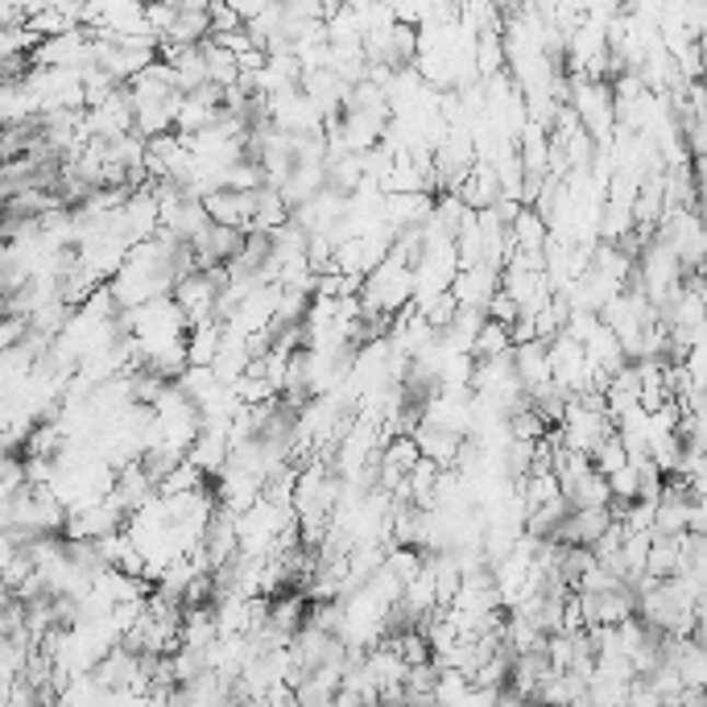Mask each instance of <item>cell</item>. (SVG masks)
<instances>
[{"mask_svg":"<svg viewBox=\"0 0 707 707\" xmlns=\"http://www.w3.org/2000/svg\"><path fill=\"white\" fill-rule=\"evenodd\" d=\"M501 195H505V186H501L497 166H492L488 158H476V166L467 170L464 186H460V199H464L472 211H488V207H497Z\"/></svg>","mask_w":707,"mask_h":707,"instance_id":"cell-6","label":"cell"},{"mask_svg":"<svg viewBox=\"0 0 707 707\" xmlns=\"http://www.w3.org/2000/svg\"><path fill=\"white\" fill-rule=\"evenodd\" d=\"M518 315H521V302L501 286V290L492 294V302H488V318H501V323H509V327H513V318H518Z\"/></svg>","mask_w":707,"mask_h":707,"instance_id":"cell-22","label":"cell"},{"mask_svg":"<svg viewBox=\"0 0 707 707\" xmlns=\"http://www.w3.org/2000/svg\"><path fill=\"white\" fill-rule=\"evenodd\" d=\"M146 21L153 37L170 34V25L178 21V4H146Z\"/></svg>","mask_w":707,"mask_h":707,"instance_id":"cell-21","label":"cell"},{"mask_svg":"<svg viewBox=\"0 0 707 707\" xmlns=\"http://www.w3.org/2000/svg\"><path fill=\"white\" fill-rule=\"evenodd\" d=\"M190 460L204 467L207 476H220L228 460H232V439L223 430H199V439L190 447Z\"/></svg>","mask_w":707,"mask_h":707,"instance_id":"cell-11","label":"cell"},{"mask_svg":"<svg viewBox=\"0 0 707 707\" xmlns=\"http://www.w3.org/2000/svg\"><path fill=\"white\" fill-rule=\"evenodd\" d=\"M616 521L613 505H595V509H571L567 521H563V530H558L555 538L567 542V546H595L600 534L609 530Z\"/></svg>","mask_w":707,"mask_h":707,"instance_id":"cell-5","label":"cell"},{"mask_svg":"<svg viewBox=\"0 0 707 707\" xmlns=\"http://www.w3.org/2000/svg\"><path fill=\"white\" fill-rule=\"evenodd\" d=\"M567 497H571V505L576 509H595V505H613L616 497H613V480L600 472V467H588L583 476H579L571 488H567Z\"/></svg>","mask_w":707,"mask_h":707,"instance_id":"cell-13","label":"cell"},{"mask_svg":"<svg viewBox=\"0 0 707 707\" xmlns=\"http://www.w3.org/2000/svg\"><path fill=\"white\" fill-rule=\"evenodd\" d=\"M687 534V530H683ZM683 534H653L650 542V563L646 576L653 579H674L683 571Z\"/></svg>","mask_w":707,"mask_h":707,"instance_id":"cell-10","label":"cell"},{"mask_svg":"<svg viewBox=\"0 0 707 707\" xmlns=\"http://www.w3.org/2000/svg\"><path fill=\"white\" fill-rule=\"evenodd\" d=\"M360 298H364V306H372V311H390V315H397L406 302H414V265H406L402 257H393L390 253V257L381 260L369 278H364Z\"/></svg>","mask_w":707,"mask_h":707,"instance_id":"cell-1","label":"cell"},{"mask_svg":"<svg viewBox=\"0 0 707 707\" xmlns=\"http://www.w3.org/2000/svg\"><path fill=\"white\" fill-rule=\"evenodd\" d=\"M513 348H518V344H513L509 323H501V318H484L480 335H476V344H472V356H476V360H488V356L513 352Z\"/></svg>","mask_w":707,"mask_h":707,"instance_id":"cell-16","label":"cell"},{"mask_svg":"<svg viewBox=\"0 0 707 707\" xmlns=\"http://www.w3.org/2000/svg\"><path fill=\"white\" fill-rule=\"evenodd\" d=\"M158 492V480L149 476V467L141 464V460H129V464L116 467V484H112V497L125 505L129 513H137L141 505L149 501Z\"/></svg>","mask_w":707,"mask_h":707,"instance_id":"cell-7","label":"cell"},{"mask_svg":"<svg viewBox=\"0 0 707 707\" xmlns=\"http://www.w3.org/2000/svg\"><path fill=\"white\" fill-rule=\"evenodd\" d=\"M509 67V46H505V30H484L476 37V71L480 79H492Z\"/></svg>","mask_w":707,"mask_h":707,"instance_id":"cell-14","label":"cell"},{"mask_svg":"<svg viewBox=\"0 0 707 707\" xmlns=\"http://www.w3.org/2000/svg\"><path fill=\"white\" fill-rule=\"evenodd\" d=\"M204 55H207V74H211V83H220V88H236V83H241V62H236V55H232L228 46H220L216 37H207Z\"/></svg>","mask_w":707,"mask_h":707,"instance_id":"cell-15","label":"cell"},{"mask_svg":"<svg viewBox=\"0 0 707 707\" xmlns=\"http://www.w3.org/2000/svg\"><path fill=\"white\" fill-rule=\"evenodd\" d=\"M550 223L542 216L538 207H521V216L513 220V241H518L521 253H546V244H550Z\"/></svg>","mask_w":707,"mask_h":707,"instance_id":"cell-12","label":"cell"},{"mask_svg":"<svg viewBox=\"0 0 707 707\" xmlns=\"http://www.w3.org/2000/svg\"><path fill=\"white\" fill-rule=\"evenodd\" d=\"M613 430H616V422L609 418V409L583 406L579 397H571L567 418H563V427H558V439L571 447V451H588V455H592L595 447L604 443Z\"/></svg>","mask_w":707,"mask_h":707,"instance_id":"cell-2","label":"cell"},{"mask_svg":"<svg viewBox=\"0 0 707 707\" xmlns=\"http://www.w3.org/2000/svg\"><path fill=\"white\" fill-rule=\"evenodd\" d=\"M174 302L186 311V323H204V318H216V302H220V286L207 269H195L186 278L174 281Z\"/></svg>","mask_w":707,"mask_h":707,"instance_id":"cell-3","label":"cell"},{"mask_svg":"<svg viewBox=\"0 0 707 707\" xmlns=\"http://www.w3.org/2000/svg\"><path fill=\"white\" fill-rule=\"evenodd\" d=\"M501 274L505 269L488 265V260L472 265V269H460L455 281H451V290H455V298H460V306H480V311H488L492 294L501 290Z\"/></svg>","mask_w":707,"mask_h":707,"instance_id":"cell-4","label":"cell"},{"mask_svg":"<svg viewBox=\"0 0 707 707\" xmlns=\"http://www.w3.org/2000/svg\"><path fill=\"white\" fill-rule=\"evenodd\" d=\"M691 637H695L699 646H707V609L699 613V621H695V633H691Z\"/></svg>","mask_w":707,"mask_h":707,"instance_id":"cell-23","label":"cell"},{"mask_svg":"<svg viewBox=\"0 0 707 707\" xmlns=\"http://www.w3.org/2000/svg\"><path fill=\"white\" fill-rule=\"evenodd\" d=\"M174 71H178V88H183V92H195V88L211 83V74H207L204 42H199V46H186L183 55L174 58Z\"/></svg>","mask_w":707,"mask_h":707,"instance_id":"cell-17","label":"cell"},{"mask_svg":"<svg viewBox=\"0 0 707 707\" xmlns=\"http://www.w3.org/2000/svg\"><path fill=\"white\" fill-rule=\"evenodd\" d=\"M418 306H422V315L443 332L447 323L455 318V311H460V298H455V290H439V294H430V298H414Z\"/></svg>","mask_w":707,"mask_h":707,"instance_id":"cell-19","label":"cell"},{"mask_svg":"<svg viewBox=\"0 0 707 707\" xmlns=\"http://www.w3.org/2000/svg\"><path fill=\"white\" fill-rule=\"evenodd\" d=\"M513 360H518V376H521V385H525V393H534L555 381V369H550V339L518 344V348H513Z\"/></svg>","mask_w":707,"mask_h":707,"instance_id":"cell-8","label":"cell"},{"mask_svg":"<svg viewBox=\"0 0 707 707\" xmlns=\"http://www.w3.org/2000/svg\"><path fill=\"white\" fill-rule=\"evenodd\" d=\"M609 480H613L616 501H637V488H641V472H637V464H625L621 472H613Z\"/></svg>","mask_w":707,"mask_h":707,"instance_id":"cell-20","label":"cell"},{"mask_svg":"<svg viewBox=\"0 0 707 707\" xmlns=\"http://www.w3.org/2000/svg\"><path fill=\"white\" fill-rule=\"evenodd\" d=\"M414 439H418V447H422V455H430L434 464L455 467L460 464V451H464L467 434L447 430V427H439V422H427V418H422V427L414 430Z\"/></svg>","mask_w":707,"mask_h":707,"instance_id":"cell-9","label":"cell"},{"mask_svg":"<svg viewBox=\"0 0 707 707\" xmlns=\"http://www.w3.org/2000/svg\"><path fill=\"white\" fill-rule=\"evenodd\" d=\"M592 464L600 467L604 476H613V472H621L625 464H633V451H629V443H625V434H621V430H613L604 443L595 447Z\"/></svg>","mask_w":707,"mask_h":707,"instance_id":"cell-18","label":"cell"}]
</instances>
